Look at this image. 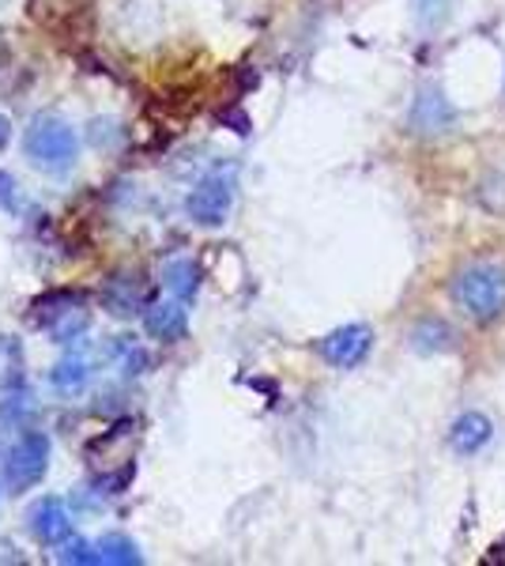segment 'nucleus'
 Returning a JSON list of instances; mask_svg holds the SVG:
<instances>
[{
    "label": "nucleus",
    "mask_w": 505,
    "mask_h": 566,
    "mask_svg": "<svg viewBox=\"0 0 505 566\" xmlns=\"http://www.w3.org/2000/svg\"><path fill=\"white\" fill-rule=\"evenodd\" d=\"M8 133H12V129H8V122H4V117H0V144L8 140Z\"/></svg>",
    "instance_id": "obj_14"
},
{
    "label": "nucleus",
    "mask_w": 505,
    "mask_h": 566,
    "mask_svg": "<svg viewBox=\"0 0 505 566\" xmlns=\"http://www.w3.org/2000/svg\"><path fill=\"white\" fill-rule=\"evenodd\" d=\"M76 129L72 125L57 122V117H42V122L31 125L27 133V155H31L39 167H69L76 159Z\"/></svg>",
    "instance_id": "obj_2"
},
{
    "label": "nucleus",
    "mask_w": 505,
    "mask_h": 566,
    "mask_svg": "<svg viewBox=\"0 0 505 566\" xmlns=\"http://www.w3.org/2000/svg\"><path fill=\"white\" fill-rule=\"evenodd\" d=\"M197 264L192 261H173L170 269H167V287L173 291V295H181V298H189L192 291H197Z\"/></svg>",
    "instance_id": "obj_11"
},
{
    "label": "nucleus",
    "mask_w": 505,
    "mask_h": 566,
    "mask_svg": "<svg viewBox=\"0 0 505 566\" xmlns=\"http://www.w3.org/2000/svg\"><path fill=\"white\" fill-rule=\"evenodd\" d=\"M449 340H453V333H449V325L442 322H422L415 328V336H411V344H415L419 352H442L449 348Z\"/></svg>",
    "instance_id": "obj_10"
},
{
    "label": "nucleus",
    "mask_w": 505,
    "mask_h": 566,
    "mask_svg": "<svg viewBox=\"0 0 505 566\" xmlns=\"http://www.w3.org/2000/svg\"><path fill=\"white\" fill-rule=\"evenodd\" d=\"M491 434H494L491 419H486L483 412H467V416H461L453 423L449 442H453L456 453H475V450H483V446L491 442Z\"/></svg>",
    "instance_id": "obj_7"
},
{
    "label": "nucleus",
    "mask_w": 505,
    "mask_h": 566,
    "mask_svg": "<svg viewBox=\"0 0 505 566\" xmlns=\"http://www.w3.org/2000/svg\"><path fill=\"white\" fill-rule=\"evenodd\" d=\"M0 208H4V212H20L23 208L20 186H15L12 175H0Z\"/></svg>",
    "instance_id": "obj_13"
},
{
    "label": "nucleus",
    "mask_w": 505,
    "mask_h": 566,
    "mask_svg": "<svg viewBox=\"0 0 505 566\" xmlns=\"http://www.w3.org/2000/svg\"><path fill=\"white\" fill-rule=\"evenodd\" d=\"M231 205H234V178L231 175H211V178L200 181L197 189H192L186 208H189V216L197 219V223L215 227V223H223V219H227Z\"/></svg>",
    "instance_id": "obj_4"
},
{
    "label": "nucleus",
    "mask_w": 505,
    "mask_h": 566,
    "mask_svg": "<svg viewBox=\"0 0 505 566\" xmlns=\"http://www.w3.org/2000/svg\"><path fill=\"white\" fill-rule=\"evenodd\" d=\"M374 344V333L366 325H344L336 328V333H328L325 340H320V355H325L333 367H358V363L366 359V352H370Z\"/></svg>",
    "instance_id": "obj_5"
},
{
    "label": "nucleus",
    "mask_w": 505,
    "mask_h": 566,
    "mask_svg": "<svg viewBox=\"0 0 505 566\" xmlns=\"http://www.w3.org/2000/svg\"><path fill=\"white\" fill-rule=\"evenodd\" d=\"M95 555H98V563H117V566L140 563V552H136V544L125 541V536H103V541L95 544Z\"/></svg>",
    "instance_id": "obj_9"
},
{
    "label": "nucleus",
    "mask_w": 505,
    "mask_h": 566,
    "mask_svg": "<svg viewBox=\"0 0 505 566\" xmlns=\"http://www.w3.org/2000/svg\"><path fill=\"white\" fill-rule=\"evenodd\" d=\"M84 378H87V370H84V363H80V359L61 363V367L53 370V381H57L61 389H80V386H84Z\"/></svg>",
    "instance_id": "obj_12"
},
{
    "label": "nucleus",
    "mask_w": 505,
    "mask_h": 566,
    "mask_svg": "<svg viewBox=\"0 0 505 566\" xmlns=\"http://www.w3.org/2000/svg\"><path fill=\"white\" fill-rule=\"evenodd\" d=\"M453 298L475 322H494L505 310V272L494 269V264L464 269L453 283Z\"/></svg>",
    "instance_id": "obj_1"
},
{
    "label": "nucleus",
    "mask_w": 505,
    "mask_h": 566,
    "mask_svg": "<svg viewBox=\"0 0 505 566\" xmlns=\"http://www.w3.org/2000/svg\"><path fill=\"white\" fill-rule=\"evenodd\" d=\"M148 333L162 336V340H178L186 333V310L181 303H159L148 310Z\"/></svg>",
    "instance_id": "obj_8"
},
{
    "label": "nucleus",
    "mask_w": 505,
    "mask_h": 566,
    "mask_svg": "<svg viewBox=\"0 0 505 566\" xmlns=\"http://www.w3.org/2000/svg\"><path fill=\"white\" fill-rule=\"evenodd\" d=\"M69 528H72V517L57 499H45L31 514V533L39 536L42 544H61L64 536H69Z\"/></svg>",
    "instance_id": "obj_6"
},
{
    "label": "nucleus",
    "mask_w": 505,
    "mask_h": 566,
    "mask_svg": "<svg viewBox=\"0 0 505 566\" xmlns=\"http://www.w3.org/2000/svg\"><path fill=\"white\" fill-rule=\"evenodd\" d=\"M45 464H50V438L45 434H27L8 450L4 458V480L12 491L34 488L45 476Z\"/></svg>",
    "instance_id": "obj_3"
}]
</instances>
